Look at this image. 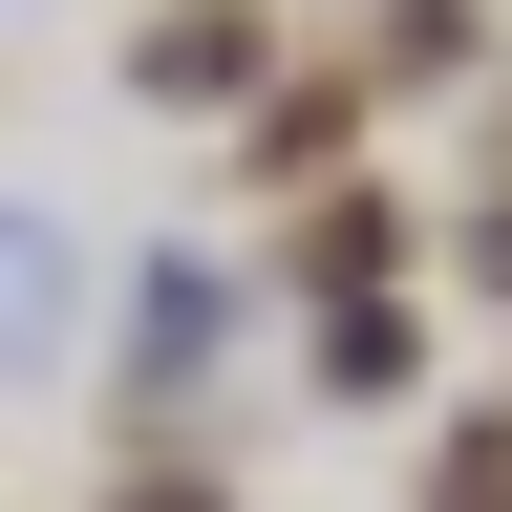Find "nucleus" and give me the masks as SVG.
<instances>
[{"instance_id":"nucleus-1","label":"nucleus","mask_w":512,"mask_h":512,"mask_svg":"<svg viewBox=\"0 0 512 512\" xmlns=\"http://www.w3.org/2000/svg\"><path fill=\"white\" fill-rule=\"evenodd\" d=\"M128 64H150V107H214V86H256V0H171Z\"/></svg>"},{"instance_id":"nucleus-2","label":"nucleus","mask_w":512,"mask_h":512,"mask_svg":"<svg viewBox=\"0 0 512 512\" xmlns=\"http://www.w3.org/2000/svg\"><path fill=\"white\" fill-rule=\"evenodd\" d=\"M363 64H384V86H448V64H470V0H384Z\"/></svg>"},{"instance_id":"nucleus-3","label":"nucleus","mask_w":512,"mask_h":512,"mask_svg":"<svg viewBox=\"0 0 512 512\" xmlns=\"http://www.w3.org/2000/svg\"><path fill=\"white\" fill-rule=\"evenodd\" d=\"M427 512H512V427H491V448H448V491H427Z\"/></svg>"},{"instance_id":"nucleus-4","label":"nucleus","mask_w":512,"mask_h":512,"mask_svg":"<svg viewBox=\"0 0 512 512\" xmlns=\"http://www.w3.org/2000/svg\"><path fill=\"white\" fill-rule=\"evenodd\" d=\"M491 171H512V107H491Z\"/></svg>"}]
</instances>
